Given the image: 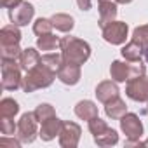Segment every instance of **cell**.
Returning <instances> with one entry per match:
<instances>
[{
  "label": "cell",
  "mask_w": 148,
  "mask_h": 148,
  "mask_svg": "<svg viewBox=\"0 0 148 148\" xmlns=\"http://www.w3.org/2000/svg\"><path fill=\"white\" fill-rule=\"evenodd\" d=\"M61 51H63L64 63H73V64H79V66L84 64L91 56L89 44L84 40H79L75 37L61 38Z\"/></svg>",
  "instance_id": "1"
},
{
  "label": "cell",
  "mask_w": 148,
  "mask_h": 148,
  "mask_svg": "<svg viewBox=\"0 0 148 148\" xmlns=\"http://www.w3.org/2000/svg\"><path fill=\"white\" fill-rule=\"evenodd\" d=\"M52 80H54V71H51L49 68H45L44 64L38 63L35 68L28 70V75L23 79V89H25V92H32L35 89L51 86Z\"/></svg>",
  "instance_id": "2"
},
{
  "label": "cell",
  "mask_w": 148,
  "mask_h": 148,
  "mask_svg": "<svg viewBox=\"0 0 148 148\" xmlns=\"http://www.w3.org/2000/svg\"><path fill=\"white\" fill-rule=\"evenodd\" d=\"M110 73H112V79L117 80V82H125V80H131L134 77H139L145 73V66L141 61H132V63H120V61H113L112 63V68H110Z\"/></svg>",
  "instance_id": "3"
},
{
  "label": "cell",
  "mask_w": 148,
  "mask_h": 148,
  "mask_svg": "<svg viewBox=\"0 0 148 148\" xmlns=\"http://www.w3.org/2000/svg\"><path fill=\"white\" fill-rule=\"evenodd\" d=\"M21 84L19 68L14 59H2V86L4 89H18Z\"/></svg>",
  "instance_id": "4"
},
{
  "label": "cell",
  "mask_w": 148,
  "mask_h": 148,
  "mask_svg": "<svg viewBox=\"0 0 148 148\" xmlns=\"http://www.w3.org/2000/svg\"><path fill=\"white\" fill-rule=\"evenodd\" d=\"M103 37L110 44H115V45L124 44L127 38V25L120 21H112L106 26H103Z\"/></svg>",
  "instance_id": "5"
},
{
  "label": "cell",
  "mask_w": 148,
  "mask_h": 148,
  "mask_svg": "<svg viewBox=\"0 0 148 148\" xmlns=\"http://www.w3.org/2000/svg\"><path fill=\"white\" fill-rule=\"evenodd\" d=\"M127 96L134 101H148V77H134L127 84Z\"/></svg>",
  "instance_id": "6"
},
{
  "label": "cell",
  "mask_w": 148,
  "mask_h": 148,
  "mask_svg": "<svg viewBox=\"0 0 148 148\" xmlns=\"http://www.w3.org/2000/svg\"><path fill=\"white\" fill-rule=\"evenodd\" d=\"M35 119H37L35 113H25L21 117V120L18 124V136L21 141H25V143L33 141V138L37 134V124H35L37 120Z\"/></svg>",
  "instance_id": "7"
},
{
  "label": "cell",
  "mask_w": 148,
  "mask_h": 148,
  "mask_svg": "<svg viewBox=\"0 0 148 148\" xmlns=\"http://www.w3.org/2000/svg\"><path fill=\"white\" fill-rule=\"evenodd\" d=\"M9 18L14 25L18 26H25L30 23V19L33 18V5L28 4V2H21L19 5L12 7L9 11Z\"/></svg>",
  "instance_id": "8"
},
{
  "label": "cell",
  "mask_w": 148,
  "mask_h": 148,
  "mask_svg": "<svg viewBox=\"0 0 148 148\" xmlns=\"http://www.w3.org/2000/svg\"><path fill=\"white\" fill-rule=\"evenodd\" d=\"M120 125H122V131L131 138V139H138L141 134H143V125L139 122V119L134 115V113H125L120 120Z\"/></svg>",
  "instance_id": "9"
},
{
  "label": "cell",
  "mask_w": 148,
  "mask_h": 148,
  "mask_svg": "<svg viewBox=\"0 0 148 148\" xmlns=\"http://www.w3.org/2000/svg\"><path fill=\"white\" fill-rule=\"evenodd\" d=\"M58 77L66 86H75L80 79V66L73 63H63V66L58 71Z\"/></svg>",
  "instance_id": "10"
},
{
  "label": "cell",
  "mask_w": 148,
  "mask_h": 148,
  "mask_svg": "<svg viewBox=\"0 0 148 148\" xmlns=\"http://www.w3.org/2000/svg\"><path fill=\"white\" fill-rule=\"evenodd\" d=\"M117 16V4L113 0H101L99 2V26H106Z\"/></svg>",
  "instance_id": "11"
},
{
  "label": "cell",
  "mask_w": 148,
  "mask_h": 148,
  "mask_svg": "<svg viewBox=\"0 0 148 148\" xmlns=\"http://www.w3.org/2000/svg\"><path fill=\"white\" fill-rule=\"evenodd\" d=\"M21 40V33L16 28V25H9L4 26L2 32H0V42H2V47H14L18 45Z\"/></svg>",
  "instance_id": "12"
},
{
  "label": "cell",
  "mask_w": 148,
  "mask_h": 148,
  "mask_svg": "<svg viewBox=\"0 0 148 148\" xmlns=\"http://www.w3.org/2000/svg\"><path fill=\"white\" fill-rule=\"evenodd\" d=\"M96 96L101 103H108V101L119 98V89L112 80H106V82H101L96 87Z\"/></svg>",
  "instance_id": "13"
},
{
  "label": "cell",
  "mask_w": 148,
  "mask_h": 148,
  "mask_svg": "<svg viewBox=\"0 0 148 148\" xmlns=\"http://www.w3.org/2000/svg\"><path fill=\"white\" fill-rule=\"evenodd\" d=\"M59 129H63V124H61L59 119H56V115H54V117H51V119H47V120L42 122L40 136H42V139L49 141V139H52V138L59 132Z\"/></svg>",
  "instance_id": "14"
},
{
  "label": "cell",
  "mask_w": 148,
  "mask_h": 148,
  "mask_svg": "<svg viewBox=\"0 0 148 148\" xmlns=\"http://www.w3.org/2000/svg\"><path fill=\"white\" fill-rule=\"evenodd\" d=\"M21 68L23 70H32V68H35L38 63H40V54L35 51V49H25L23 52H21Z\"/></svg>",
  "instance_id": "15"
},
{
  "label": "cell",
  "mask_w": 148,
  "mask_h": 148,
  "mask_svg": "<svg viewBox=\"0 0 148 148\" xmlns=\"http://www.w3.org/2000/svg\"><path fill=\"white\" fill-rule=\"evenodd\" d=\"M75 113L84 120H92L98 117V108L92 101H80L75 108Z\"/></svg>",
  "instance_id": "16"
},
{
  "label": "cell",
  "mask_w": 148,
  "mask_h": 148,
  "mask_svg": "<svg viewBox=\"0 0 148 148\" xmlns=\"http://www.w3.org/2000/svg\"><path fill=\"white\" fill-rule=\"evenodd\" d=\"M141 54H143V45L138 44L136 40H131L124 49H122V56L127 61H141Z\"/></svg>",
  "instance_id": "17"
},
{
  "label": "cell",
  "mask_w": 148,
  "mask_h": 148,
  "mask_svg": "<svg viewBox=\"0 0 148 148\" xmlns=\"http://www.w3.org/2000/svg\"><path fill=\"white\" fill-rule=\"evenodd\" d=\"M105 110H106V115L108 117H112V119H122L124 113H125V105H124L122 99L115 98V99H112V101L106 103V108Z\"/></svg>",
  "instance_id": "18"
},
{
  "label": "cell",
  "mask_w": 148,
  "mask_h": 148,
  "mask_svg": "<svg viewBox=\"0 0 148 148\" xmlns=\"http://www.w3.org/2000/svg\"><path fill=\"white\" fill-rule=\"evenodd\" d=\"M63 56H59V54H44L42 58H40V64H44L45 68H49L51 71H54V73H58L59 71V68L63 66Z\"/></svg>",
  "instance_id": "19"
},
{
  "label": "cell",
  "mask_w": 148,
  "mask_h": 148,
  "mask_svg": "<svg viewBox=\"0 0 148 148\" xmlns=\"http://www.w3.org/2000/svg\"><path fill=\"white\" fill-rule=\"evenodd\" d=\"M51 21H52V26H56L61 32H70L73 28V18L68 14H56L52 16Z\"/></svg>",
  "instance_id": "20"
},
{
  "label": "cell",
  "mask_w": 148,
  "mask_h": 148,
  "mask_svg": "<svg viewBox=\"0 0 148 148\" xmlns=\"http://www.w3.org/2000/svg\"><path fill=\"white\" fill-rule=\"evenodd\" d=\"M37 45L40 51H54L58 45H61V42L52 33H47V35H40V38L37 40Z\"/></svg>",
  "instance_id": "21"
},
{
  "label": "cell",
  "mask_w": 148,
  "mask_h": 148,
  "mask_svg": "<svg viewBox=\"0 0 148 148\" xmlns=\"http://www.w3.org/2000/svg\"><path fill=\"white\" fill-rule=\"evenodd\" d=\"M19 106L14 99L11 98H5L2 99V105H0V113H2V119H12L16 113H18Z\"/></svg>",
  "instance_id": "22"
},
{
  "label": "cell",
  "mask_w": 148,
  "mask_h": 148,
  "mask_svg": "<svg viewBox=\"0 0 148 148\" xmlns=\"http://www.w3.org/2000/svg\"><path fill=\"white\" fill-rule=\"evenodd\" d=\"M94 141H96L98 145H103V146H106V145H115V143L119 141V136H117V132H115L113 129L106 127L101 134L94 136Z\"/></svg>",
  "instance_id": "23"
},
{
  "label": "cell",
  "mask_w": 148,
  "mask_h": 148,
  "mask_svg": "<svg viewBox=\"0 0 148 148\" xmlns=\"http://www.w3.org/2000/svg\"><path fill=\"white\" fill-rule=\"evenodd\" d=\"M51 28H52V21L51 19H44V18L37 19L35 25H33V32L37 35H47V33H51Z\"/></svg>",
  "instance_id": "24"
},
{
  "label": "cell",
  "mask_w": 148,
  "mask_h": 148,
  "mask_svg": "<svg viewBox=\"0 0 148 148\" xmlns=\"http://www.w3.org/2000/svg\"><path fill=\"white\" fill-rule=\"evenodd\" d=\"M33 113H35V117H37V120H38V122H44V120H47V119H51V117H54V115H56L51 105H40Z\"/></svg>",
  "instance_id": "25"
},
{
  "label": "cell",
  "mask_w": 148,
  "mask_h": 148,
  "mask_svg": "<svg viewBox=\"0 0 148 148\" xmlns=\"http://www.w3.org/2000/svg\"><path fill=\"white\" fill-rule=\"evenodd\" d=\"M132 40H136V42L141 44L143 47L148 45V25L136 28V30H134V35H132Z\"/></svg>",
  "instance_id": "26"
},
{
  "label": "cell",
  "mask_w": 148,
  "mask_h": 148,
  "mask_svg": "<svg viewBox=\"0 0 148 148\" xmlns=\"http://www.w3.org/2000/svg\"><path fill=\"white\" fill-rule=\"evenodd\" d=\"M2 132L14 134V122H11V119H2Z\"/></svg>",
  "instance_id": "27"
},
{
  "label": "cell",
  "mask_w": 148,
  "mask_h": 148,
  "mask_svg": "<svg viewBox=\"0 0 148 148\" xmlns=\"http://www.w3.org/2000/svg\"><path fill=\"white\" fill-rule=\"evenodd\" d=\"M0 4H2V7L12 9V7H16V5L21 4V0H0Z\"/></svg>",
  "instance_id": "28"
},
{
  "label": "cell",
  "mask_w": 148,
  "mask_h": 148,
  "mask_svg": "<svg viewBox=\"0 0 148 148\" xmlns=\"http://www.w3.org/2000/svg\"><path fill=\"white\" fill-rule=\"evenodd\" d=\"M77 4L82 11H89L91 9V0H77Z\"/></svg>",
  "instance_id": "29"
},
{
  "label": "cell",
  "mask_w": 148,
  "mask_h": 148,
  "mask_svg": "<svg viewBox=\"0 0 148 148\" xmlns=\"http://www.w3.org/2000/svg\"><path fill=\"white\" fill-rule=\"evenodd\" d=\"M143 52H145V58H146V63H148V45L143 47Z\"/></svg>",
  "instance_id": "30"
}]
</instances>
